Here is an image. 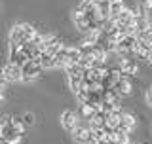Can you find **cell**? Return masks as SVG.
Returning <instances> with one entry per match:
<instances>
[{
    "mask_svg": "<svg viewBox=\"0 0 152 144\" xmlns=\"http://www.w3.org/2000/svg\"><path fill=\"white\" fill-rule=\"evenodd\" d=\"M36 34V28L28 23H21V25H13L12 31H10V51H17L21 49L27 42L32 40V36Z\"/></svg>",
    "mask_w": 152,
    "mask_h": 144,
    "instance_id": "1",
    "label": "cell"
},
{
    "mask_svg": "<svg viewBox=\"0 0 152 144\" xmlns=\"http://www.w3.org/2000/svg\"><path fill=\"white\" fill-rule=\"evenodd\" d=\"M21 137L23 135L17 133V129L12 121V116L0 118V142L2 144H19Z\"/></svg>",
    "mask_w": 152,
    "mask_h": 144,
    "instance_id": "2",
    "label": "cell"
},
{
    "mask_svg": "<svg viewBox=\"0 0 152 144\" xmlns=\"http://www.w3.org/2000/svg\"><path fill=\"white\" fill-rule=\"evenodd\" d=\"M21 70H23V81H31V80H36L44 68H42L40 61L36 59V61H28V63H25L21 66Z\"/></svg>",
    "mask_w": 152,
    "mask_h": 144,
    "instance_id": "3",
    "label": "cell"
},
{
    "mask_svg": "<svg viewBox=\"0 0 152 144\" xmlns=\"http://www.w3.org/2000/svg\"><path fill=\"white\" fill-rule=\"evenodd\" d=\"M61 125H63L65 131H69V133H74V129L78 127V116L72 112V110H63L61 112Z\"/></svg>",
    "mask_w": 152,
    "mask_h": 144,
    "instance_id": "4",
    "label": "cell"
},
{
    "mask_svg": "<svg viewBox=\"0 0 152 144\" xmlns=\"http://www.w3.org/2000/svg\"><path fill=\"white\" fill-rule=\"evenodd\" d=\"M2 72H4V78L8 80V84L23 81V70H21V66H17V65L8 63L6 66H2Z\"/></svg>",
    "mask_w": 152,
    "mask_h": 144,
    "instance_id": "5",
    "label": "cell"
},
{
    "mask_svg": "<svg viewBox=\"0 0 152 144\" xmlns=\"http://www.w3.org/2000/svg\"><path fill=\"white\" fill-rule=\"evenodd\" d=\"M135 125H137L135 116H133V114H129V112H124V114H122L120 123H118L116 133H126V135H129L133 129H135Z\"/></svg>",
    "mask_w": 152,
    "mask_h": 144,
    "instance_id": "6",
    "label": "cell"
},
{
    "mask_svg": "<svg viewBox=\"0 0 152 144\" xmlns=\"http://www.w3.org/2000/svg\"><path fill=\"white\" fill-rule=\"evenodd\" d=\"M93 133H91V129H89V125H78L74 129V133H72V137H74V140L76 142H80V144H93Z\"/></svg>",
    "mask_w": 152,
    "mask_h": 144,
    "instance_id": "7",
    "label": "cell"
},
{
    "mask_svg": "<svg viewBox=\"0 0 152 144\" xmlns=\"http://www.w3.org/2000/svg\"><path fill=\"white\" fill-rule=\"evenodd\" d=\"M116 28H127V27H133L135 25V13H133V9H124L120 13V17L116 19Z\"/></svg>",
    "mask_w": 152,
    "mask_h": 144,
    "instance_id": "8",
    "label": "cell"
},
{
    "mask_svg": "<svg viewBox=\"0 0 152 144\" xmlns=\"http://www.w3.org/2000/svg\"><path fill=\"white\" fill-rule=\"evenodd\" d=\"M104 125H107V114H104L103 110H99V112L89 119V129H91V131H97V129H104Z\"/></svg>",
    "mask_w": 152,
    "mask_h": 144,
    "instance_id": "9",
    "label": "cell"
},
{
    "mask_svg": "<svg viewBox=\"0 0 152 144\" xmlns=\"http://www.w3.org/2000/svg\"><path fill=\"white\" fill-rule=\"evenodd\" d=\"M99 110H101V104H80V116L89 121Z\"/></svg>",
    "mask_w": 152,
    "mask_h": 144,
    "instance_id": "10",
    "label": "cell"
},
{
    "mask_svg": "<svg viewBox=\"0 0 152 144\" xmlns=\"http://www.w3.org/2000/svg\"><path fill=\"white\" fill-rule=\"evenodd\" d=\"M110 2L112 0H95V6H97L99 15H101L103 21L110 19Z\"/></svg>",
    "mask_w": 152,
    "mask_h": 144,
    "instance_id": "11",
    "label": "cell"
},
{
    "mask_svg": "<svg viewBox=\"0 0 152 144\" xmlns=\"http://www.w3.org/2000/svg\"><path fill=\"white\" fill-rule=\"evenodd\" d=\"M8 63L17 65V66H23L25 63H28V59H27V55L23 53L21 49H17V51H10V61H8Z\"/></svg>",
    "mask_w": 152,
    "mask_h": 144,
    "instance_id": "12",
    "label": "cell"
},
{
    "mask_svg": "<svg viewBox=\"0 0 152 144\" xmlns=\"http://www.w3.org/2000/svg\"><path fill=\"white\" fill-rule=\"evenodd\" d=\"M126 9V6H124V0H112L110 2V19L112 21H116L118 17H120V13Z\"/></svg>",
    "mask_w": 152,
    "mask_h": 144,
    "instance_id": "13",
    "label": "cell"
},
{
    "mask_svg": "<svg viewBox=\"0 0 152 144\" xmlns=\"http://www.w3.org/2000/svg\"><path fill=\"white\" fill-rule=\"evenodd\" d=\"M66 55H69V46H63L55 55V68H66Z\"/></svg>",
    "mask_w": 152,
    "mask_h": 144,
    "instance_id": "14",
    "label": "cell"
},
{
    "mask_svg": "<svg viewBox=\"0 0 152 144\" xmlns=\"http://www.w3.org/2000/svg\"><path fill=\"white\" fill-rule=\"evenodd\" d=\"M114 91H116L118 95H122V97L129 95V91H131V81H129V78H127V80H122L120 84H116V87H114Z\"/></svg>",
    "mask_w": 152,
    "mask_h": 144,
    "instance_id": "15",
    "label": "cell"
},
{
    "mask_svg": "<svg viewBox=\"0 0 152 144\" xmlns=\"http://www.w3.org/2000/svg\"><path fill=\"white\" fill-rule=\"evenodd\" d=\"M40 65H42V68H55V57L53 55H48L42 51V55H40Z\"/></svg>",
    "mask_w": 152,
    "mask_h": 144,
    "instance_id": "16",
    "label": "cell"
},
{
    "mask_svg": "<svg viewBox=\"0 0 152 144\" xmlns=\"http://www.w3.org/2000/svg\"><path fill=\"white\" fill-rule=\"evenodd\" d=\"M137 6L142 8L146 13H150L152 12V0H139V2H137Z\"/></svg>",
    "mask_w": 152,
    "mask_h": 144,
    "instance_id": "17",
    "label": "cell"
},
{
    "mask_svg": "<svg viewBox=\"0 0 152 144\" xmlns=\"http://www.w3.org/2000/svg\"><path fill=\"white\" fill-rule=\"evenodd\" d=\"M23 123H25V125L28 127V125H34V114H25V116H23Z\"/></svg>",
    "mask_w": 152,
    "mask_h": 144,
    "instance_id": "18",
    "label": "cell"
},
{
    "mask_svg": "<svg viewBox=\"0 0 152 144\" xmlns=\"http://www.w3.org/2000/svg\"><path fill=\"white\" fill-rule=\"evenodd\" d=\"M6 85H8V80L4 78V72H2V68H0V91H4Z\"/></svg>",
    "mask_w": 152,
    "mask_h": 144,
    "instance_id": "19",
    "label": "cell"
},
{
    "mask_svg": "<svg viewBox=\"0 0 152 144\" xmlns=\"http://www.w3.org/2000/svg\"><path fill=\"white\" fill-rule=\"evenodd\" d=\"M145 99H146V104H150L152 106V85L148 89H146V95H145Z\"/></svg>",
    "mask_w": 152,
    "mask_h": 144,
    "instance_id": "20",
    "label": "cell"
},
{
    "mask_svg": "<svg viewBox=\"0 0 152 144\" xmlns=\"http://www.w3.org/2000/svg\"><path fill=\"white\" fill-rule=\"evenodd\" d=\"M4 103V91H0V104Z\"/></svg>",
    "mask_w": 152,
    "mask_h": 144,
    "instance_id": "21",
    "label": "cell"
}]
</instances>
